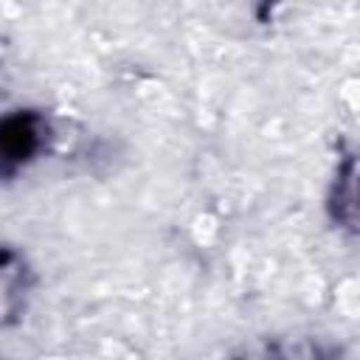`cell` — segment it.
Instances as JSON below:
<instances>
[{"label": "cell", "instance_id": "6da1fadb", "mask_svg": "<svg viewBox=\"0 0 360 360\" xmlns=\"http://www.w3.org/2000/svg\"><path fill=\"white\" fill-rule=\"evenodd\" d=\"M51 138V118L39 110H11L0 115V180H8L39 160Z\"/></svg>", "mask_w": 360, "mask_h": 360}, {"label": "cell", "instance_id": "7a4b0ae2", "mask_svg": "<svg viewBox=\"0 0 360 360\" xmlns=\"http://www.w3.org/2000/svg\"><path fill=\"white\" fill-rule=\"evenodd\" d=\"M28 284L31 270L25 264V256L8 245H0V326L20 315Z\"/></svg>", "mask_w": 360, "mask_h": 360}, {"label": "cell", "instance_id": "3957f363", "mask_svg": "<svg viewBox=\"0 0 360 360\" xmlns=\"http://www.w3.org/2000/svg\"><path fill=\"white\" fill-rule=\"evenodd\" d=\"M354 177H357V169H354V155H343V160L338 163V174H335V183H332V191H329V214L338 225L354 231V222H357V188H354Z\"/></svg>", "mask_w": 360, "mask_h": 360}]
</instances>
